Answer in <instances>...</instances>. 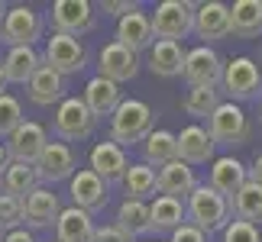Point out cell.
Instances as JSON below:
<instances>
[{"label":"cell","instance_id":"cell-15","mask_svg":"<svg viewBox=\"0 0 262 242\" xmlns=\"http://www.w3.org/2000/svg\"><path fill=\"white\" fill-rule=\"evenodd\" d=\"M72 207L97 216L107 207V184L91 168H78L72 175Z\"/></svg>","mask_w":262,"mask_h":242},{"label":"cell","instance_id":"cell-5","mask_svg":"<svg viewBox=\"0 0 262 242\" xmlns=\"http://www.w3.org/2000/svg\"><path fill=\"white\" fill-rule=\"evenodd\" d=\"M42 29H46V19L36 7H26V4H16L4 13V23H0V42L7 49H19V45H29L36 49V42L42 39Z\"/></svg>","mask_w":262,"mask_h":242},{"label":"cell","instance_id":"cell-39","mask_svg":"<svg viewBox=\"0 0 262 242\" xmlns=\"http://www.w3.org/2000/svg\"><path fill=\"white\" fill-rule=\"evenodd\" d=\"M168 242H207V236L201 233L198 226H191V223H181L175 233H172V239Z\"/></svg>","mask_w":262,"mask_h":242},{"label":"cell","instance_id":"cell-19","mask_svg":"<svg viewBox=\"0 0 262 242\" xmlns=\"http://www.w3.org/2000/svg\"><path fill=\"white\" fill-rule=\"evenodd\" d=\"M129 168V158H126V149H120L117 142H97L94 149H91V171L104 181V184L110 187L114 181H123Z\"/></svg>","mask_w":262,"mask_h":242},{"label":"cell","instance_id":"cell-4","mask_svg":"<svg viewBox=\"0 0 262 242\" xmlns=\"http://www.w3.org/2000/svg\"><path fill=\"white\" fill-rule=\"evenodd\" d=\"M220 94H224L230 104H243V100H256L262 94V71L253 58L236 55L224 62V78H220Z\"/></svg>","mask_w":262,"mask_h":242},{"label":"cell","instance_id":"cell-25","mask_svg":"<svg viewBox=\"0 0 262 242\" xmlns=\"http://www.w3.org/2000/svg\"><path fill=\"white\" fill-rule=\"evenodd\" d=\"M29 100L39 107H58L65 100V78L55 75L49 65H42L39 71L29 78Z\"/></svg>","mask_w":262,"mask_h":242},{"label":"cell","instance_id":"cell-23","mask_svg":"<svg viewBox=\"0 0 262 242\" xmlns=\"http://www.w3.org/2000/svg\"><path fill=\"white\" fill-rule=\"evenodd\" d=\"M39 68H42V55L29 45H19V49H7L4 62H0V71H4L7 84H29Z\"/></svg>","mask_w":262,"mask_h":242},{"label":"cell","instance_id":"cell-13","mask_svg":"<svg viewBox=\"0 0 262 242\" xmlns=\"http://www.w3.org/2000/svg\"><path fill=\"white\" fill-rule=\"evenodd\" d=\"M36 175H39V184H55V181H65L78 171V161H75V152L72 146L65 142H49L42 149V155L36 158Z\"/></svg>","mask_w":262,"mask_h":242},{"label":"cell","instance_id":"cell-29","mask_svg":"<svg viewBox=\"0 0 262 242\" xmlns=\"http://www.w3.org/2000/svg\"><path fill=\"white\" fill-rule=\"evenodd\" d=\"M178 158V139L168 129H152L143 139V165L149 168H165L168 161Z\"/></svg>","mask_w":262,"mask_h":242},{"label":"cell","instance_id":"cell-46","mask_svg":"<svg viewBox=\"0 0 262 242\" xmlns=\"http://www.w3.org/2000/svg\"><path fill=\"white\" fill-rule=\"evenodd\" d=\"M259 116H262V104H259Z\"/></svg>","mask_w":262,"mask_h":242},{"label":"cell","instance_id":"cell-22","mask_svg":"<svg viewBox=\"0 0 262 242\" xmlns=\"http://www.w3.org/2000/svg\"><path fill=\"white\" fill-rule=\"evenodd\" d=\"M84 107L94 113V119L100 116H114V110L120 107V100H123V90H120V84H114V81L107 78H91L84 84Z\"/></svg>","mask_w":262,"mask_h":242},{"label":"cell","instance_id":"cell-41","mask_svg":"<svg viewBox=\"0 0 262 242\" xmlns=\"http://www.w3.org/2000/svg\"><path fill=\"white\" fill-rule=\"evenodd\" d=\"M0 242H36V236L29 233L26 226H19V229H13V233H4V239Z\"/></svg>","mask_w":262,"mask_h":242},{"label":"cell","instance_id":"cell-1","mask_svg":"<svg viewBox=\"0 0 262 242\" xmlns=\"http://www.w3.org/2000/svg\"><path fill=\"white\" fill-rule=\"evenodd\" d=\"M233 220V210H230V200L220 197L210 184H198L191 190V197L185 200V223L198 226L204 236L210 233H224V226Z\"/></svg>","mask_w":262,"mask_h":242},{"label":"cell","instance_id":"cell-31","mask_svg":"<svg viewBox=\"0 0 262 242\" xmlns=\"http://www.w3.org/2000/svg\"><path fill=\"white\" fill-rule=\"evenodd\" d=\"M230 210H233V220L262 226V187L253 184V181H246V184L236 190V197L230 200Z\"/></svg>","mask_w":262,"mask_h":242},{"label":"cell","instance_id":"cell-6","mask_svg":"<svg viewBox=\"0 0 262 242\" xmlns=\"http://www.w3.org/2000/svg\"><path fill=\"white\" fill-rule=\"evenodd\" d=\"M194 7L188 0H162L152 13H149V23H152V36L162 39V42H178L191 33L194 26Z\"/></svg>","mask_w":262,"mask_h":242},{"label":"cell","instance_id":"cell-42","mask_svg":"<svg viewBox=\"0 0 262 242\" xmlns=\"http://www.w3.org/2000/svg\"><path fill=\"white\" fill-rule=\"evenodd\" d=\"M246 171H249V181H253V184H259V187H262V155H256L253 168H246Z\"/></svg>","mask_w":262,"mask_h":242},{"label":"cell","instance_id":"cell-47","mask_svg":"<svg viewBox=\"0 0 262 242\" xmlns=\"http://www.w3.org/2000/svg\"><path fill=\"white\" fill-rule=\"evenodd\" d=\"M0 239H4V233H0Z\"/></svg>","mask_w":262,"mask_h":242},{"label":"cell","instance_id":"cell-11","mask_svg":"<svg viewBox=\"0 0 262 242\" xmlns=\"http://www.w3.org/2000/svg\"><path fill=\"white\" fill-rule=\"evenodd\" d=\"M139 71V55L129 52L126 45L120 42H107L100 49L97 55V78H107L114 81V84H126V81H133Z\"/></svg>","mask_w":262,"mask_h":242},{"label":"cell","instance_id":"cell-24","mask_svg":"<svg viewBox=\"0 0 262 242\" xmlns=\"http://www.w3.org/2000/svg\"><path fill=\"white\" fill-rule=\"evenodd\" d=\"M94 233H97V223L91 213H84L78 207H62L58 223H55L58 242H94Z\"/></svg>","mask_w":262,"mask_h":242},{"label":"cell","instance_id":"cell-27","mask_svg":"<svg viewBox=\"0 0 262 242\" xmlns=\"http://www.w3.org/2000/svg\"><path fill=\"white\" fill-rule=\"evenodd\" d=\"M149 71L156 78H178L185 71V49H181V42L156 39L152 49H149Z\"/></svg>","mask_w":262,"mask_h":242},{"label":"cell","instance_id":"cell-30","mask_svg":"<svg viewBox=\"0 0 262 242\" xmlns=\"http://www.w3.org/2000/svg\"><path fill=\"white\" fill-rule=\"evenodd\" d=\"M39 187V175L33 165H23V161H10L7 171L0 175V190L16 200H26L33 190Z\"/></svg>","mask_w":262,"mask_h":242},{"label":"cell","instance_id":"cell-26","mask_svg":"<svg viewBox=\"0 0 262 242\" xmlns=\"http://www.w3.org/2000/svg\"><path fill=\"white\" fill-rule=\"evenodd\" d=\"M181 223H185V200L156 194L149 204V233H175Z\"/></svg>","mask_w":262,"mask_h":242},{"label":"cell","instance_id":"cell-35","mask_svg":"<svg viewBox=\"0 0 262 242\" xmlns=\"http://www.w3.org/2000/svg\"><path fill=\"white\" fill-rule=\"evenodd\" d=\"M23 123V107L13 94H0V139H10V133Z\"/></svg>","mask_w":262,"mask_h":242},{"label":"cell","instance_id":"cell-40","mask_svg":"<svg viewBox=\"0 0 262 242\" xmlns=\"http://www.w3.org/2000/svg\"><path fill=\"white\" fill-rule=\"evenodd\" d=\"M97 10H104L110 16H126L129 10H136V4H129V0H104V4H97Z\"/></svg>","mask_w":262,"mask_h":242},{"label":"cell","instance_id":"cell-36","mask_svg":"<svg viewBox=\"0 0 262 242\" xmlns=\"http://www.w3.org/2000/svg\"><path fill=\"white\" fill-rule=\"evenodd\" d=\"M23 226V200L0 190V233H13Z\"/></svg>","mask_w":262,"mask_h":242},{"label":"cell","instance_id":"cell-34","mask_svg":"<svg viewBox=\"0 0 262 242\" xmlns=\"http://www.w3.org/2000/svg\"><path fill=\"white\" fill-rule=\"evenodd\" d=\"M181 107H185L188 116L210 119V113L220 107V90L217 87H188V97H185Z\"/></svg>","mask_w":262,"mask_h":242},{"label":"cell","instance_id":"cell-48","mask_svg":"<svg viewBox=\"0 0 262 242\" xmlns=\"http://www.w3.org/2000/svg\"><path fill=\"white\" fill-rule=\"evenodd\" d=\"M152 242H159V239H152Z\"/></svg>","mask_w":262,"mask_h":242},{"label":"cell","instance_id":"cell-37","mask_svg":"<svg viewBox=\"0 0 262 242\" xmlns=\"http://www.w3.org/2000/svg\"><path fill=\"white\" fill-rule=\"evenodd\" d=\"M224 242H262V229L243 220H230L224 226Z\"/></svg>","mask_w":262,"mask_h":242},{"label":"cell","instance_id":"cell-43","mask_svg":"<svg viewBox=\"0 0 262 242\" xmlns=\"http://www.w3.org/2000/svg\"><path fill=\"white\" fill-rule=\"evenodd\" d=\"M7 165H10V155H7V146H0V175L7 171Z\"/></svg>","mask_w":262,"mask_h":242},{"label":"cell","instance_id":"cell-8","mask_svg":"<svg viewBox=\"0 0 262 242\" xmlns=\"http://www.w3.org/2000/svg\"><path fill=\"white\" fill-rule=\"evenodd\" d=\"M88 62V49L81 45V39L75 36H62V33H52L46 39V55H42V65H49L55 75H78Z\"/></svg>","mask_w":262,"mask_h":242},{"label":"cell","instance_id":"cell-18","mask_svg":"<svg viewBox=\"0 0 262 242\" xmlns=\"http://www.w3.org/2000/svg\"><path fill=\"white\" fill-rule=\"evenodd\" d=\"M201 184L198 175H194V168L185 165V161H168L165 168H159L156 171V187H159V194L162 197H175V200H188L191 197V190H194Z\"/></svg>","mask_w":262,"mask_h":242},{"label":"cell","instance_id":"cell-12","mask_svg":"<svg viewBox=\"0 0 262 242\" xmlns=\"http://www.w3.org/2000/svg\"><path fill=\"white\" fill-rule=\"evenodd\" d=\"M49 146L46 129L33 123V119H23L7 139V155L10 161H23V165H36V158L42 155V149Z\"/></svg>","mask_w":262,"mask_h":242},{"label":"cell","instance_id":"cell-45","mask_svg":"<svg viewBox=\"0 0 262 242\" xmlns=\"http://www.w3.org/2000/svg\"><path fill=\"white\" fill-rule=\"evenodd\" d=\"M4 13H7V7H4V4H0V23H4Z\"/></svg>","mask_w":262,"mask_h":242},{"label":"cell","instance_id":"cell-33","mask_svg":"<svg viewBox=\"0 0 262 242\" xmlns=\"http://www.w3.org/2000/svg\"><path fill=\"white\" fill-rule=\"evenodd\" d=\"M117 229H123L126 236H149V204H143V200H123L117 210Z\"/></svg>","mask_w":262,"mask_h":242},{"label":"cell","instance_id":"cell-3","mask_svg":"<svg viewBox=\"0 0 262 242\" xmlns=\"http://www.w3.org/2000/svg\"><path fill=\"white\" fill-rule=\"evenodd\" d=\"M207 136L214 139V146H246L253 139V123H249L246 110L239 104H230V100H220V107L210 113L207 119Z\"/></svg>","mask_w":262,"mask_h":242},{"label":"cell","instance_id":"cell-2","mask_svg":"<svg viewBox=\"0 0 262 242\" xmlns=\"http://www.w3.org/2000/svg\"><path fill=\"white\" fill-rule=\"evenodd\" d=\"M152 129H156L152 107L143 104V100H136V97H129V100H120V107L114 110V116H110V142L126 149V146L143 142Z\"/></svg>","mask_w":262,"mask_h":242},{"label":"cell","instance_id":"cell-9","mask_svg":"<svg viewBox=\"0 0 262 242\" xmlns=\"http://www.w3.org/2000/svg\"><path fill=\"white\" fill-rule=\"evenodd\" d=\"M181 78L188 81V87H220L224 58L210 45H194L191 52H185V71H181Z\"/></svg>","mask_w":262,"mask_h":242},{"label":"cell","instance_id":"cell-28","mask_svg":"<svg viewBox=\"0 0 262 242\" xmlns=\"http://www.w3.org/2000/svg\"><path fill=\"white\" fill-rule=\"evenodd\" d=\"M230 36L236 39L262 36V0H236L230 7Z\"/></svg>","mask_w":262,"mask_h":242},{"label":"cell","instance_id":"cell-14","mask_svg":"<svg viewBox=\"0 0 262 242\" xmlns=\"http://www.w3.org/2000/svg\"><path fill=\"white\" fill-rule=\"evenodd\" d=\"M58 213H62V204H58V194H52V187L39 184L23 200V226L29 229H55Z\"/></svg>","mask_w":262,"mask_h":242},{"label":"cell","instance_id":"cell-10","mask_svg":"<svg viewBox=\"0 0 262 242\" xmlns=\"http://www.w3.org/2000/svg\"><path fill=\"white\" fill-rule=\"evenodd\" d=\"M94 7L88 4V0H55L52 4V26L55 33L62 36H75L81 39L84 33L94 29Z\"/></svg>","mask_w":262,"mask_h":242},{"label":"cell","instance_id":"cell-21","mask_svg":"<svg viewBox=\"0 0 262 242\" xmlns=\"http://www.w3.org/2000/svg\"><path fill=\"white\" fill-rule=\"evenodd\" d=\"M178 139V161H185V165H207V161H214V139L207 136L204 126H185L181 133H175Z\"/></svg>","mask_w":262,"mask_h":242},{"label":"cell","instance_id":"cell-44","mask_svg":"<svg viewBox=\"0 0 262 242\" xmlns=\"http://www.w3.org/2000/svg\"><path fill=\"white\" fill-rule=\"evenodd\" d=\"M0 94H7V78H4V71H0Z\"/></svg>","mask_w":262,"mask_h":242},{"label":"cell","instance_id":"cell-17","mask_svg":"<svg viewBox=\"0 0 262 242\" xmlns=\"http://www.w3.org/2000/svg\"><path fill=\"white\" fill-rule=\"evenodd\" d=\"M114 42L126 45L129 52H146V49H152L156 36H152V23H149V13H143V10H129L126 16H120L117 23V39Z\"/></svg>","mask_w":262,"mask_h":242},{"label":"cell","instance_id":"cell-16","mask_svg":"<svg viewBox=\"0 0 262 242\" xmlns=\"http://www.w3.org/2000/svg\"><path fill=\"white\" fill-rule=\"evenodd\" d=\"M191 33L198 39L207 42H220V39L230 36V7L220 4V0H210V4H198L194 7V26Z\"/></svg>","mask_w":262,"mask_h":242},{"label":"cell","instance_id":"cell-20","mask_svg":"<svg viewBox=\"0 0 262 242\" xmlns=\"http://www.w3.org/2000/svg\"><path fill=\"white\" fill-rule=\"evenodd\" d=\"M246 181H249V171H246V165L239 158L224 155V158H214V161H210V187H214L220 197L233 200L236 190L243 187Z\"/></svg>","mask_w":262,"mask_h":242},{"label":"cell","instance_id":"cell-32","mask_svg":"<svg viewBox=\"0 0 262 242\" xmlns=\"http://www.w3.org/2000/svg\"><path fill=\"white\" fill-rule=\"evenodd\" d=\"M123 190H126V200H146L149 197H156L159 194V187H156V168H149V165H129L126 168V175H123Z\"/></svg>","mask_w":262,"mask_h":242},{"label":"cell","instance_id":"cell-38","mask_svg":"<svg viewBox=\"0 0 262 242\" xmlns=\"http://www.w3.org/2000/svg\"><path fill=\"white\" fill-rule=\"evenodd\" d=\"M94 242H136V239H133V236H126L123 229H117L114 223H110V226H97Z\"/></svg>","mask_w":262,"mask_h":242},{"label":"cell","instance_id":"cell-7","mask_svg":"<svg viewBox=\"0 0 262 242\" xmlns=\"http://www.w3.org/2000/svg\"><path fill=\"white\" fill-rule=\"evenodd\" d=\"M94 126H97V119L84 107L81 97H65L62 104L55 107L52 129H55V136L62 139L65 146L68 142H84V139H91V136H94Z\"/></svg>","mask_w":262,"mask_h":242}]
</instances>
